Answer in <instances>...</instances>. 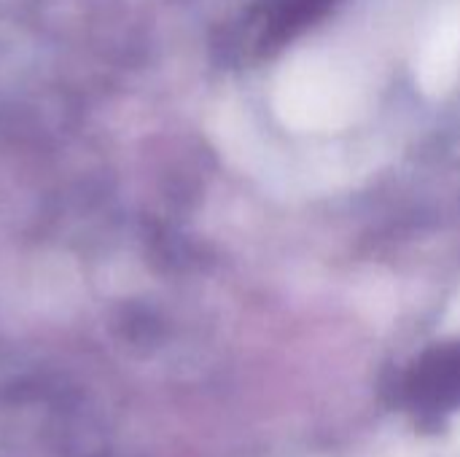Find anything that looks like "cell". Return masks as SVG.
Wrapping results in <instances>:
<instances>
[{"label": "cell", "instance_id": "6da1fadb", "mask_svg": "<svg viewBox=\"0 0 460 457\" xmlns=\"http://www.w3.org/2000/svg\"><path fill=\"white\" fill-rule=\"evenodd\" d=\"M272 100L286 127L296 132H334L356 119L364 92L356 73L337 57L307 51L280 70Z\"/></svg>", "mask_w": 460, "mask_h": 457}, {"label": "cell", "instance_id": "7a4b0ae2", "mask_svg": "<svg viewBox=\"0 0 460 457\" xmlns=\"http://www.w3.org/2000/svg\"><path fill=\"white\" fill-rule=\"evenodd\" d=\"M418 86L429 97L450 94L460 81V11H445L429 30L418 62Z\"/></svg>", "mask_w": 460, "mask_h": 457}]
</instances>
